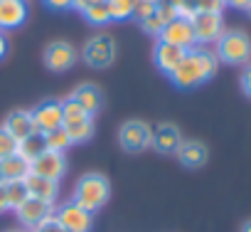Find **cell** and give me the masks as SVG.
Returning <instances> with one entry per match:
<instances>
[{"mask_svg":"<svg viewBox=\"0 0 251 232\" xmlns=\"http://www.w3.org/2000/svg\"><path fill=\"white\" fill-rule=\"evenodd\" d=\"M214 72H217V55H212L207 50H187L182 62L170 74V79L180 89H192V87H200L202 82H207Z\"/></svg>","mask_w":251,"mask_h":232,"instance_id":"6da1fadb","label":"cell"},{"mask_svg":"<svg viewBox=\"0 0 251 232\" xmlns=\"http://www.w3.org/2000/svg\"><path fill=\"white\" fill-rule=\"evenodd\" d=\"M108 195H111V185H108L106 175H101V173H86L76 183L74 203H79L89 212H96L101 205H106Z\"/></svg>","mask_w":251,"mask_h":232,"instance_id":"7a4b0ae2","label":"cell"},{"mask_svg":"<svg viewBox=\"0 0 251 232\" xmlns=\"http://www.w3.org/2000/svg\"><path fill=\"white\" fill-rule=\"evenodd\" d=\"M62 129L67 131V136L72 139V144H84L94 136V119L74 101V99H67L62 101Z\"/></svg>","mask_w":251,"mask_h":232,"instance_id":"3957f363","label":"cell"},{"mask_svg":"<svg viewBox=\"0 0 251 232\" xmlns=\"http://www.w3.org/2000/svg\"><path fill=\"white\" fill-rule=\"evenodd\" d=\"M217 59L226 64H244L251 59V40L244 32H222L217 40Z\"/></svg>","mask_w":251,"mask_h":232,"instance_id":"277c9868","label":"cell"},{"mask_svg":"<svg viewBox=\"0 0 251 232\" xmlns=\"http://www.w3.org/2000/svg\"><path fill=\"white\" fill-rule=\"evenodd\" d=\"M151 141H153V129L146 121H138V119L126 121L118 131V144L131 153H138V151L148 148Z\"/></svg>","mask_w":251,"mask_h":232,"instance_id":"5b68a950","label":"cell"},{"mask_svg":"<svg viewBox=\"0 0 251 232\" xmlns=\"http://www.w3.org/2000/svg\"><path fill=\"white\" fill-rule=\"evenodd\" d=\"M84 62L94 69H103L113 62L116 57V47H113V40L106 37V35H96L91 37L86 45H84V52H81Z\"/></svg>","mask_w":251,"mask_h":232,"instance_id":"8992f818","label":"cell"},{"mask_svg":"<svg viewBox=\"0 0 251 232\" xmlns=\"http://www.w3.org/2000/svg\"><path fill=\"white\" fill-rule=\"evenodd\" d=\"M54 220L67 230V232H89L91 230V222H94V217H91V212L89 210H84L79 203H64L57 212H54Z\"/></svg>","mask_w":251,"mask_h":232,"instance_id":"52a82bcc","label":"cell"},{"mask_svg":"<svg viewBox=\"0 0 251 232\" xmlns=\"http://www.w3.org/2000/svg\"><path fill=\"white\" fill-rule=\"evenodd\" d=\"M160 42H170V45H175V47H182V50H192L195 45H197V40H195V30H192V23L187 20V18H175V20H170L163 30H160Z\"/></svg>","mask_w":251,"mask_h":232,"instance_id":"ba28073f","label":"cell"},{"mask_svg":"<svg viewBox=\"0 0 251 232\" xmlns=\"http://www.w3.org/2000/svg\"><path fill=\"white\" fill-rule=\"evenodd\" d=\"M192 30H195V40L207 45V42H217L222 37V13H197L192 20Z\"/></svg>","mask_w":251,"mask_h":232,"instance_id":"9c48e42d","label":"cell"},{"mask_svg":"<svg viewBox=\"0 0 251 232\" xmlns=\"http://www.w3.org/2000/svg\"><path fill=\"white\" fill-rule=\"evenodd\" d=\"M30 173L35 175H42V178H50V180H57L67 173V161H64V153H54V151H45L40 153L32 163H30Z\"/></svg>","mask_w":251,"mask_h":232,"instance_id":"30bf717a","label":"cell"},{"mask_svg":"<svg viewBox=\"0 0 251 232\" xmlns=\"http://www.w3.org/2000/svg\"><path fill=\"white\" fill-rule=\"evenodd\" d=\"M62 119H64V114H62V104L59 101H42L35 111H32V121H35V131L40 134H50L54 129L62 126Z\"/></svg>","mask_w":251,"mask_h":232,"instance_id":"8fae6325","label":"cell"},{"mask_svg":"<svg viewBox=\"0 0 251 232\" xmlns=\"http://www.w3.org/2000/svg\"><path fill=\"white\" fill-rule=\"evenodd\" d=\"M74 62H76V50L69 42L57 40V42L47 45V50H45V64L52 72H67V69L74 67Z\"/></svg>","mask_w":251,"mask_h":232,"instance_id":"7c38bea8","label":"cell"},{"mask_svg":"<svg viewBox=\"0 0 251 232\" xmlns=\"http://www.w3.org/2000/svg\"><path fill=\"white\" fill-rule=\"evenodd\" d=\"M15 212H18V217H20L23 225H27V227L35 230L40 222H45L47 217L54 215V207H52V203H45V200H37V198H27Z\"/></svg>","mask_w":251,"mask_h":232,"instance_id":"4fadbf2b","label":"cell"},{"mask_svg":"<svg viewBox=\"0 0 251 232\" xmlns=\"http://www.w3.org/2000/svg\"><path fill=\"white\" fill-rule=\"evenodd\" d=\"M27 18V5L23 0H0V30H13Z\"/></svg>","mask_w":251,"mask_h":232,"instance_id":"5bb4252c","label":"cell"},{"mask_svg":"<svg viewBox=\"0 0 251 232\" xmlns=\"http://www.w3.org/2000/svg\"><path fill=\"white\" fill-rule=\"evenodd\" d=\"M185 52H187V50L175 47V45H170V42H158V45H155V64H158V69L165 72V74H173L175 67L182 62Z\"/></svg>","mask_w":251,"mask_h":232,"instance_id":"9a60e30c","label":"cell"},{"mask_svg":"<svg viewBox=\"0 0 251 232\" xmlns=\"http://www.w3.org/2000/svg\"><path fill=\"white\" fill-rule=\"evenodd\" d=\"M160 153H175L182 144V136L177 131V126L173 124H160L158 129H153V141H151Z\"/></svg>","mask_w":251,"mask_h":232,"instance_id":"2e32d148","label":"cell"},{"mask_svg":"<svg viewBox=\"0 0 251 232\" xmlns=\"http://www.w3.org/2000/svg\"><path fill=\"white\" fill-rule=\"evenodd\" d=\"M30 175V161H25L20 153L8 156L0 161V183H13V180H25Z\"/></svg>","mask_w":251,"mask_h":232,"instance_id":"e0dca14e","label":"cell"},{"mask_svg":"<svg viewBox=\"0 0 251 232\" xmlns=\"http://www.w3.org/2000/svg\"><path fill=\"white\" fill-rule=\"evenodd\" d=\"M25 188L30 193V198H37V200H45V203H54L57 198V180H50V178H42V175H35L30 173L25 178Z\"/></svg>","mask_w":251,"mask_h":232,"instance_id":"ac0fdd59","label":"cell"},{"mask_svg":"<svg viewBox=\"0 0 251 232\" xmlns=\"http://www.w3.org/2000/svg\"><path fill=\"white\" fill-rule=\"evenodd\" d=\"M8 134H13L18 141L27 139L30 134H35V121H32V111H13L8 119H5V126H3Z\"/></svg>","mask_w":251,"mask_h":232,"instance_id":"d6986e66","label":"cell"},{"mask_svg":"<svg viewBox=\"0 0 251 232\" xmlns=\"http://www.w3.org/2000/svg\"><path fill=\"white\" fill-rule=\"evenodd\" d=\"M177 158L187 168H200L207 163V146L200 141H182L177 148Z\"/></svg>","mask_w":251,"mask_h":232,"instance_id":"ffe728a7","label":"cell"},{"mask_svg":"<svg viewBox=\"0 0 251 232\" xmlns=\"http://www.w3.org/2000/svg\"><path fill=\"white\" fill-rule=\"evenodd\" d=\"M72 99H74L89 116H94V114L101 109V91H99V87H94V84H81V87H76V91L72 94Z\"/></svg>","mask_w":251,"mask_h":232,"instance_id":"44dd1931","label":"cell"},{"mask_svg":"<svg viewBox=\"0 0 251 232\" xmlns=\"http://www.w3.org/2000/svg\"><path fill=\"white\" fill-rule=\"evenodd\" d=\"M47 151V144H45V134H40V131H35V134H30L27 139H23L20 141V148H18V153L25 158V161H35L40 153H45Z\"/></svg>","mask_w":251,"mask_h":232,"instance_id":"7402d4cb","label":"cell"},{"mask_svg":"<svg viewBox=\"0 0 251 232\" xmlns=\"http://www.w3.org/2000/svg\"><path fill=\"white\" fill-rule=\"evenodd\" d=\"M5 198H8V207H13V210H18L27 198H30V193H27V188H25V180H13V183H5Z\"/></svg>","mask_w":251,"mask_h":232,"instance_id":"603a6c76","label":"cell"},{"mask_svg":"<svg viewBox=\"0 0 251 232\" xmlns=\"http://www.w3.org/2000/svg\"><path fill=\"white\" fill-rule=\"evenodd\" d=\"M81 13H84V18H86L91 25H108V23H111V13H108L106 0L91 3V5H89V8H84Z\"/></svg>","mask_w":251,"mask_h":232,"instance_id":"cb8c5ba5","label":"cell"},{"mask_svg":"<svg viewBox=\"0 0 251 232\" xmlns=\"http://www.w3.org/2000/svg\"><path fill=\"white\" fill-rule=\"evenodd\" d=\"M45 144H47V151H54V153H64L69 146H72V139L67 136V131L59 126L50 134H45Z\"/></svg>","mask_w":251,"mask_h":232,"instance_id":"d4e9b609","label":"cell"},{"mask_svg":"<svg viewBox=\"0 0 251 232\" xmlns=\"http://www.w3.org/2000/svg\"><path fill=\"white\" fill-rule=\"evenodd\" d=\"M106 5H108L111 20H128V18H133L136 0H106Z\"/></svg>","mask_w":251,"mask_h":232,"instance_id":"484cf974","label":"cell"},{"mask_svg":"<svg viewBox=\"0 0 251 232\" xmlns=\"http://www.w3.org/2000/svg\"><path fill=\"white\" fill-rule=\"evenodd\" d=\"M18 148H20V141L13 134H8L5 129H0V161L8 158V156H15Z\"/></svg>","mask_w":251,"mask_h":232,"instance_id":"4316f807","label":"cell"},{"mask_svg":"<svg viewBox=\"0 0 251 232\" xmlns=\"http://www.w3.org/2000/svg\"><path fill=\"white\" fill-rule=\"evenodd\" d=\"M155 13V3H148V0H136V5H133V18L138 23H143L146 18H151Z\"/></svg>","mask_w":251,"mask_h":232,"instance_id":"83f0119b","label":"cell"},{"mask_svg":"<svg viewBox=\"0 0 251 232\" xmlns=\"http://www.w3.org/2000/svg\"><path fill=\"white\" fill-rule=\"evenodd\" d=\"M141 28H143V30H146L148 35H160V30L165 28V23H163V20L158 18V13H153L151 18H146V20L141 23Z\"/></svg>","mask_w":251,"mask_h":232,"instance_id":"f1b7e54d","label":"cell"},{"mask_svg":"<svg viewBox=\"0 0 251 232\" xmlns=\"http://www.w3.org/2000/svg\"><path fill=\"white\" fill-rule=\"evenodd\" d=\"M197 13H200V10H197V0H180V5H177V15H180V18L192 20Z\"/></svg>","mask_w":251,"mask_h":232,"instance_id":"f546056e","label":"cell"},{"mask_svg":"<svg viewBox=\"0 0 251 232\" xmlns=\"http://www.w3.org/2000/svg\"><path fill=\"white\" fill-rule=\"evenodd\" d=\"M222 8H224L222 0H197L200 13H222Z\"/></svg>","mask_w":251,"mask_h":232,"instance_id":"4dcf8cb0","label":"cell"},{"mask_svg":"<svg viewBox=\"0 0 251 232\" xmlns=\"http://www.w3.org/2000/svg\"><path fill=\"white\" fill-rule=\"evenodd\" d=\"M35 232H67V230H64V227L54 220V215H52V217H47L45 222H40V225L35 227Z\"/></svg>","mask_w":251,"mask_h":232,"instance_id":"1f68e13d","label":"cell"},{"mask_svg":"<svg viewBox=\"0 0 251 232\" xmlns=\"http://www.w3.org/2000/svg\"><path fill=\"white\" fill-rule=\"evenodd\" d=\"M155 13H158V18H160L165 25L177 18V10H175V8H168V5H155Z\"/></svg>","mask_w":251,"mask_h":232,"instance_id":"d6a6232c","label":"cell"},{"mask_svg":"<svg viewBox=\"0 0 251 232\" xmlns=\"http://www.w3.org/2000/svg\"><path fill=\"white\" fill-rule=\"evenodd\" d=\"M45 3L54 10H67V8H74V0H45Z\"/></svg>","mask_w":251,"mask_h":232,"instance_id":"836d02e7","label":"cell"},{"mask_svg":"<svg viewBox=\"0 0 251 232\" xmlns=\"http://www.w3.org/2000/svg\"><path fill=\"white\" fill-rule=\"evenodd\" d=\"M241 87H244L246 94H251V64L246 67V72H244V77H241Z\"/></svg>","mask_w":251,"mask_h":232,"instance_id":"e575fe53","label":"cell"},{"mask_svg":"<svg viewBox=\"0 0 251 232\" xmlns=\"http://www.w3.org/2000/svg\"><path fill=\"white\" fill-rule=\"evenodd\" d=\"M224 5H234V8H241V10H246L249 5H251V0H222Z\"/></svg>","mask_w":251,"mask_h":232,"instance_id":"d590c367","label":"cell"},{"mask_svg":"<svg viewBox=\"0 0 251 232\" xmlns=\"http://www.w3.org/2000/svg\"><path fill=\"white\" fill-rule=\"evenodd\" d=\"M8 210V198H5V183H0V212Z\"/></svg>","mask_w":251,"mask_h":232,"instance_id":"8d00e7d4","label":"cell"},{"mask_svg":"<svg viewBox=\"0 0 251 232\" xmlns=\"http://www.w3.org/2000/svg\"><path fill=\"white\" fill-rule=\"evenodd\" d=\"M91 3H99V0H74V8H76V10H84V8H89Z\"/></svg>","mask_w":251,"mask_h":232,"instance_id":"74e56055","label":"cell"},{"mask_svg":"<svg viewBox=\"0 0 251 232\" xmlns=\"http://www.w3.org/2000/svg\"><path fill=\"white\" fill-rule=\"evenodd\" d=\"M5 52H8V40H5V35L0 32V59L5 57Z\"/></svg>","mask_w":251,"mask_h":232,"instance_id":"f35d334b","label":"cell"},{"mask_svg":"<svg viewBox=\"0 0 251 232\" xmlns=\"http://www.w3.org/2000/svg\"><path fill=\"white\" fill-rule=\"evenodd\" d=\"M155 5H168V8H175V10H177L180 0H155Z\"/></svg>","mask_w":251,"mask_h":232,"instance_id":"ab89813d","label":"cell"},{"mask_svg":"<svg viewBox=\"0 0 251 232\" xmlns=\"http://www.w3.org/2000/svg\"><path fill=\"white\" fill-rule=\"evenodd\" d=\"M241 232H251V220H249V222H244V227H241Z\"/></svg>","mask_w":251,"mask_h":232,"instance_id":"60d3db41","label":"cell"},{"mask_svg":"<svg viewBox=\"0 0 251 232\" xmlns=\"http://www.w3.org/2000/svg\"><path fill=\"white\" fill-rule=\"evenodd\" d=\"M246 10H249V15H251V5H249V8H246Z\"/></svg>","mask_w":251,"mask_h":232,"instance_id":"b9f144b4","label":"cell"},{"mask_svg":"<svg viewBox=\"0 0 251 232\" xmlns=\"http://www.w3.org/2000/svg\"><path fill=\"white\" fill-rule=\"evenodd\" d=\"M148 3H155V0H148Z\"/></svg>","mask_w":251,"mask_h":232,"instance_id":"7bdbcfd3","label":"cell"},{"mask_svg":"<svg viewBox=\"0 0 251 232\" xmlns=\"http://www.w3.org/2000/svg\"><path fill=\"white\" fill-rule=\"evenodd\" d=\"M23 3H25V0H23Z\"/></svg>","mask_w":251,"mask_h":232,"instance_id":"ee69618b","label":"cell"}]
</instances>
